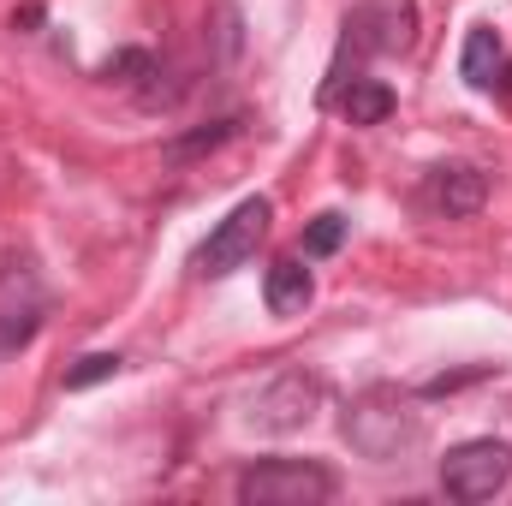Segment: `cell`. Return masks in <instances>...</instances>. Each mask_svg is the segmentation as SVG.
Masks as SVG:
<instances>
[{"instance_id":"cell-1","label":"cell","mask_w":512,"mask_h":506,"mask_svg":"<svg viewBox=\"0 0 512 506\" xmlns=\"http://www.w3.org/2000/svg\"><path fill=\"white\" fill-rule=\"evenodd\" d=\"M340 429H346V441H352L364 459H376V465H393V459H405V453L423 447V417H417V405L399 399V393H364V399H352Z\"/></svg>"},{"instance_id":"cell-8","label":"cell","mask_w":512,"mask_h":506,"mask_svg":"<svg viewBox=\"0 0 512 506\" xmlns=\"http://www.w3.org/2000/svg\"><path fill=\"white\" fill-rule=\"evenodd\" d=\"M262 298H268L274 316H304L310 298H316V280H310V268H304L298 256H280V262L268 268V280H262Z\"/></svg>"},{"instance_id":"cell-15","label":"cell","mask_w":512,"mask_h":506,"mask_svg":"<svg viewBox=\"0 0 512 506\" xmlns=\"http://www.w3.org/2000/svg\"><path fill=\"white\" fill-rule=\"evenodd\" d=\"M102 78H120V84L155 78V54H143V48H126V54H114V60L102 66Z\"/></svg>"},{"instance_id":"cell-16","label":"cell","mask_w":512,"mask_h":506,"mask_svg":"<svg viewBox=\"0 0 512 506\" xmlns=\"http://www.w3.org/2000/svg\"><path fill=\"white\" fill-rule=\"evenodd\" d=\"M495 84H501V90H507V96H512V60H507V66H501V78H495Z\"/></svg>"},{"instance_id":"cell-5","label":"cell","mask_w":512,"mask_h":506,"mask_svg":"<svg viewBox=\"0 0 512 506\" xmlns=\"http://www.w3.org/2000/svg\"><path fill=\"white\" fill-rule=\"evenodd\" d=\"M417 42V0H358L346 18V48L358 60L405 54Z\"/></svg>"},{"instance_id":"cell-7","label":"cell","mask_w":512,"mask_h":506,"mask_svg":"<svg viewBox=\"0 0 512 506\" xmlns=\"http://www.w3.org/2000/svg\"><path fill=\"white\" fill-rule=\"evenodd\" d=\"M423 203L435 215H447V221H465V215H477L489 203V179L477 167H435L423 179Z\"/></svg>"},{"instance_id":"cell-2","label":"cell","mask_w":512,"mask_h":506,"mask_svg":"<svg viewBox=\"0 0 512 506\" xmlns=\"http://www.w3.org/2000/svg\"><path fill=\"white\" fill-rule=\"evenodd\" d=\"M340 477L322 465V459H262V465H245L233 495L245 506H322L334 501Z\"/></svg>"},{"instance_id":"cell-6","label":"cell","mask_w":512,"mask_h":506,"mask_svg":"<svg viewBox=\"0 0 512 506\" xmlns=\"http://www.w3.org/2000/svg\"><path fill=\"white\" fill-rule=\"evenodd\" d=\"M316 405H322V381L304 376V370H286V376H274L251 399L245 423H251L256 435H292V429H304L316 417Z\"/></svg>"},{"instance_id":"cell-4","label":"cell","mask_w":512,"mask_h":506,"mask_svg":"<svg viewBox=\"0 0 512 506\" xmlns=\"http://www.w3.org/2000/svg\"><path fill=\"white\" fill-rule=\"evenodd\" d=\"M268 221H274V203H268V197H245V203L197 245V274H209V280L239 274V268L256 256V245L268 239Z\"/></svg>"},{"instance_id":"cell-13","label":"cell","mask_w":512,"mask_h":506,"mask_svg":"<svg viewBox=\"0 0 512 506\" xmlns=\"http://www.w3.org/2000/svg\"><path fill=\"white\" fill-rule=\"evenodd\" d=\"M340 245H346V215L328 209V215H316V221L304 227V256H334Z\"/></svg>"},{"instance_id":"cell-10","label":"cell","mask_w":512,"mask_h":506,"mask_svg":"<svg viewBox=\"0 0 512 506\" xmlns=\"http://www.w3.org/2000/svg\"><path fill=\"white\" fill-rule=\"evenodd\" d=\"M501 30L495 24H477L471 36H465V60H459V72H465V84L471 90H489L495 78H501Z\"/></svg>"},{"instance_id":"cell-11","label":"cell","mask_w":512,"mask_h":506,"mask_svg":"<svg viewBox=\"0 0 512 506\" xmlns=\"http://www.w3.org/2000/svg\"><path fill=\"white\" fill-rule=\"evenodd\" d=\"M227 137H239V120H215V126L191 131V137H173V143H167V161H197V155L221 149Z\"/></svg>"},{"instance_id":"cell-9","label":"cell","mask_w":512,"mask_h":506,"mask_svg":"<svg viewBox=\"0 0 512 506\" xmlns=\"http://www.w3.org/2000/svg\"><path fill=\"white\" fill-rule=\"evenodd\" d=\"M334 108H340V120L346 126H382L387 114H393V90L376 84V78H352L340 96H328Z\"/></svg>"},{"instance_id":"cell-12","label":"cell","mask_w":512,"mask_h":506,"mask_svg":"<svg viewBox=\"0 0 512 506\" xmlns=\"http://www.w3.org/2000/svg\"><path fill=\"white\" fill-rule=\"evenodd\" d=\"M36 328H42V310H36V298H30V304H6V310H0V352H18V346H30V340H36Z\"/></svg>"},{"instance_id":"cell-14","label":"cell","mask_w":512,"mask_h":506,"mask_svg":"<svg viewBox=\"0 0 512 506\" xmlns=\"http://www.w3.org/2000/svg\"><path fill=\"white\" fill-rule=\"evenodd\" d=\"M114 376H120V358H114V352H90V358H78V364L66 370V393H84V387L114 381Z\"/></svg>"},{"instance_id":"cell-3","label":"cell","mask_w":512,"mask_h":506,"mask_svg":"<svg viewBox=\"0 0 512 506\" xmlns=\"http://www.w3.org/2000/svg\"><path fill=\"white\" fill-rule=\"evenodd\" d=\"M512 483V447L495 441V435H477V441H459L447 459H441V489L447 501H495L501 489Z\"/></svg>"}]
</instances>
